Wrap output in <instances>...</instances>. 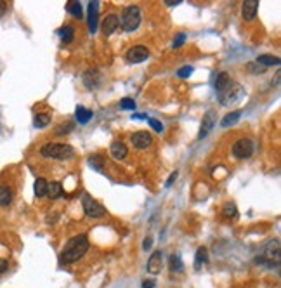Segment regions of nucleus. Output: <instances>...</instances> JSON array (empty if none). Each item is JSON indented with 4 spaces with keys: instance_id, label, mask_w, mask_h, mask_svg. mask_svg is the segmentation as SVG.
Segmentation results:
<instances>
[{
    "instance_id": "1",
    "label": "nucleus",
    "mask_w": 281,
    "mask_h": 288,
    "mask_svg": "<svg viewBox=\"0 0 281 288\" xmlns=\"http://www.w3.org/2000/svg\"><path fill=\"white\" fill-rule=\"evenodd\" d=\"M89 250V240L85 235H77L73 238H70V241L64 245L61 254V260L64 264L77 262L78 259H82L85 256V252Z\"/></svg>"
},
{
    "instance_id": "2",
    "label": "nucleus",
    "mask_w": 281,
    "mask_h": 288,
    "mask_svg": "<svg viewBox=\"0 0 281 288\" xmlns=\"http://www.w3.org/2000/svg\"><path fill=\"white\" fill-rule=\"evenodd\" d=\"M40 155L44 158H50V160H70L75 157V149L70 144L49 143L40 148Z\"/></svg>"
},
{
    "instance_id": "3",
    "label": "nucleus",
    "mask_w": 281,
    "mask_h": 288,
    "mask_svg": "<svg viewBox=\"0 0 281 288\" xmlns=\"http://www.w3.org/2000/svg\"><path fill=\"white\" fill-rule=\"evenodd\" d=\"M257 264H265V266H273V264L280 262V241L278 240H271L262 247V252L255 259Z\"/></svg>"
},
{
    "instance_id": "4",
    "label": "nucleus",
    "mask_w": 281,
    "mask_h": 288,
    "mask_svg": "<svg viewBox=\"0 0 281 288\" xmlns=\"http://www.w3.org/2000/svg\"><path fill=\"white\" fill-rule=\"evenodd\" d=\"M122 28L125 32H134L137 30V26L140 25V9L137 5H128V7L124 9L120 17Z\"/></svg>"
},
{
    "instance_id": "5",
    "label": "nucleus",
    "mask_w": 281,
    "mask_h": 288,
    "mask_svg": "<svg viewBox=\"0 0 281 288\" xmlns=\"http://www.w3.org/2000/svg\"><path fill=\"white\" fill-rule=\"evenodd\" d=\"M82 207H83V210H85V214H87L89 217H92V219H99V217H103V215L106 214L104 207L101 205L99 202H95L94 198H91L89 194H83Z\"/></svg>"
},
{
    "instance_id": "6",
    "label": "nucleus",
    "mask_w": 281,
    "mask_h": 288,
    "mask_svg": "<svg viewBox=\"0 0 281 288\" xmlns=\"http://www.w3.org/2000/svg\"><path fill=\"white\" fill-rule=\"evenodd\" d=\"M233 155L238 160H245L253 155V143L250 139H238L233 144Z\"/></svg>"
},
{
    "instance_id": "7",
    "label": "nucleus",
    "mask_w": 281,
    "mask_h": 288,
    "mask_svg": "<svg viewBox=\"0 0 281 288\" xmlns=\"http://www.w3.org/2000/svg\"><path fill=\"white\" fill-rule=\"evenodd\" d=\"M243 94H245L243 89H241L238 83L231 82V85H229L226 91L220 92V104L228 106V104H231V103H236V101H240V97Z\"/></svg>"
},
{
    "instance_id": "8",
    "label": "nucleus",
    "mask_w": 281,
    "mask_h": 288,
    "mask_svg": "<svg viewBox=\"0 0 281 288\" xmlns=\"http://www.w3.org/2000/svg\"><path fill=\"white\" fill-rule=\"evenodd\" d=\"M125 58H127L128 63L137 64V63H142L149 58V50L146 49L144 46H136V47H132V49H128V52H127Z\"/></svg>"
},
{
    "instance_id": "9",
    "label": "nucleus",
    "mask_w": 281,
    "mask_h": 288,
    "mask_svg": "<svg viewBox=\"0 0 281 288\" xmlns=\"http://www.w3.org/2000/svg\"><path fill=\"white\" fill-rule=\"evenodd\" d=\"M130 141H132L134 148L146 149L148 146H151V143H153V137H151V134H149V132L139 130V132H136V134H132Z\"/></svg>"
},
{
    "instance_id": "10",
    "label": "nucleus",
    "mask_w": 281,
    "mask_h": 288,
    "mask_svg": "<svg viewBox=\"0 0 281 288\" xmlns=\"http://www.w3.org/2000/svg\"><path fill=\"white\" fill-rule=\"evenodd\" d=\"M118 26H120V17L116 16V14H108L104 17L103 25H101V30H103V33L106 37H109V35H113L118 30Z\"/></svg>"
},
{
    "instance_id": "11",
    "label": "nucleus",
    "mask_w": 281,
    "mask_h": 288,
    "mask_svg": "<svg viewBox=\"0 0 281 288\" xmlns=\"http://www.w3.org/2000/svg\"><path fill=\"white\" fill-rule=\"evenodd\" d=\"M161 262H163V254H161L160 250L153 252L148 260V266H146L148 272H151V274H158V272L161 271Z\"/></svg>"
},
{
    "instance_id": "12",
    "label": "nucleus",
    "mask_w": 281,
    "mask_h": 288,
    "mask_svg": "<svg viewBox=\"0 0 281 288\" xmlns=\"http://www.w3.org/2000/svg\"><path fill=\"white\" fill-rule=\"evenodd\" d=\"M97 14H99V2H91L89 4V30L91 33L97 32Z\"/></svg>"
},
{
    "instance_id": "13",
    "label": "nucleus",
    "mask_w": 281,
    "mask_h": 288,
    "mask_svg": "<svg viewBox=\"0 0 281 288\" xmlns=\"http://www.w3.org/2000/svg\"><path fill=\"white\" fill-rule=\"evenodd\" d=\"M257 9H259V2L257 0H247V2H243V7H241L243 19L252 21L257 16Z\"/></svg>"
},
{
    "instance_id": "14",
    "label": "nucleus",
    "mask_w": 281,
    "mask_h": 288,
    "mask_svg": "<svg viewBox=\"0 0 281 288\" xmlns=\"http://www.w3.org/2000/svg\"><path fill=\"white\" fill-rule=\"evenodd\" d=\"M229 85H231V77H229L226 71H220V73H217V77H215V82H214L215 91L220 94V92L226 91Z\"/></svg>"
},
{
    "instance_id": "15",
    "label": "nucleus",
    "mask_w": 281,
    "mask_h": 288,
    "mask_svg": "<svg viewBox=\"0 0 281 288\" xmlns=\"http://www.w3.org/2000/svg\"><path fill=\"white\" fill-rule=\"evenodd\" d=\"M109 153H111V157L115 158V160H124V158L128 155V149L124 143L115 141V143L111 144V148H109Z\"/></svg>"
},
{
    "instance_id": "16",
    "label": "nucleus",
    "mask_w": 281,
    "mask_h": 288,
    "mask_svg": "<svg viewBox=\"0 0 281 288\" xmlns=\"http://www.w3.org/2000/svg\"><path fill=\"white\" fill-rule=\"evenodd\" d=\"M62 194H64V191H62V186L61 182H49L47 184V194L46 196H49L50 200H58V198H61Z\"/></svg>"
},
{
    "instance_id": "17",
    "label": "nucleus",
    "mask_w": 281,
    "mask_h": 288,
    "mask_svg": "<svg viewBox=\"0 0 281 288\" xmlns=\"http://www.w3.org/2000/svg\"><path fill=\"white\" fill-rule=\"evenodd\" d=\"M215 125V118H214V113L208 112L207 115L203 116V122H202V130H200V137H205L208 132L212 130V127Z\"/></svg>"
},
{
    "instance_id": "18",
    "label": "nucleus",
    "mask_w": 281,
    "mask_h": 288,
    "mask_svg": "<svg viewBox=\"0 0 281 288\" xmlns=\"http://www.w3.org/2000/svg\"><path fill=\"white\" fill-rule=\"evenodd\" d=\"M13 190L9 186H0V207H7L13 202Z\"/></svg>"
},
{
    "instance_id": "19",
    "label": "nucleus",
    "mask_w": 281,
    "mask_h": 288,
    "mask_svg": "<svg viewBox=\"0 0 281 288\" xmlns=\"http://www.w3.org/2000/svg\"><path fill=\"white\" fill-rule=\"evenodd\" d=\"M92 115H94V113L83 106H77V110H75V116L78 120V124H87L89 120L92 118Z\"/></svg>"
},
{
    "instance_id": "20",
    "label": "nucleus",
    "mask_w": 281,
    "mask_h": 288,
    "mask_svg": "<svg viewBox=\"0 0 281 288\" xmlns=\"http://www.w3.org/2000/svg\"><path fill=\"white\" fill-rule=\"evenodd\" d=\"M169 268L172 272H181L184 269V264H182V259L179 254H172L169 259Z\"/></svg>"
},
{
    "instance_id": "21",
    "label": "nucleus",
    "mask_w": 281,
    "mask_h": 288,
    "mask_svg": "<svg viewBox=\"0 0 281 288\" xmlns=\"http://www.w3.org/2000/svg\"><path fill=\"white\" fill-rule=\"evenodd\" d=\"M208 262V252L205 247H200L198 252H196V257H194V268L200 269L203 266V264Z\"/></svg>"
},
{
    "instance_id": "22",
    "label": "nucleus",
    "mask_w": 281,
    "mask_h": 288,
    "mask_svg": "<svg viewBox=\"0 0 281 288\" xmlns=\"http://www.w3.org/2000/svg\"><path fill=\"white\" fill-rule=\"evenodd\" d=\"M257 63H261L262 68H265V66H278L280 64V58H276V56H271V54H262V56H259L257 58Z\"/></svg>"
},
{
    "instance_id": "23",
    "label": "nucleus",
    "mask_w": 281,
    "mask_h": 288,
    "mask_svg": "<svg viewBox=\"0 0 281 288\" xmlns=\"http://www.w3.org/2000/svg\"><path fill=\"white\" fill-rule=\"evenodd\" d=\"M47 184L49 182L44 179V177H38L37 181H35V196L37 198H42L47 194Z\"/></svg>"
},
{
    "instance_id": "24",
    "label": "nucleus",
    "mask_w": 281,
    "mask_h": 288,
    "mask_svg": "<svg viewBox=\"0 0 281 288\" xmlns=\"http://www.w3.org/2000/svg\"><path fill=\"white\" fill-rule=\"evenodd\" d=\"M236 215H238V210H236V205L233 202H228V203H224V207H222V217L224 219H234Z\"/></svg>"
},
{
    "instance_id": "25",
    "label": "nucleus",
    "mask_w": 281,
    "mask_h": 288,
    "mask_svg": "<svg viewBox=\"0 0 281 288\" xmlns=\"http://www.w3.org/2000/svg\"><path fill=\"white\" fill-rule=\"evenodd\" d=\"M240 116H241V112H240V110H238V112L228 113V115H226V116L222 118V122H220V127H229V125L236 124V122L240 120Z\"/></svg>"
},
{
    "instance_id": "26",
    "label": "nucleus",
    "mask_w": 281,
    "mask_h": 288,
    "mask_svg": "<svg viewBox=\"0 0 281 288\" xmlns=\"http://www.w3.org/2000/svg\"><path fill=\"white\" fill-rule=\"evenodd\" d=\"M59 35H61L62 42H66V44H70V42H73V35H75V28L71 25H66L62 26L61 30H59Z\"/></svg>"
},
{
    "instance_id": "27",
    "label": "nucleus",
    "mask_w": 281,
    "mask_h": 288,
    "mask_svg": "<svg viewBox=\"0 0 281 288\" xmlns=\"http://www.w3.org/2000/svg\"><path fill=\"white\" fill-rule=\"evenodd\" d=\"M33 124L37 128H44L47 127V125L50 124V116L47 115V113H37V116H35Z\"/></svg>"
},
{
    "instance_id": "28",
    "label": "nucleus",
    "mask_w": 281,
    "mask_h": 288,
    "mask_svg": "<svg viewBox=\"0 0 281 288\" xmlns=\"http://www.w3.org/2000/svg\"><path fill=\"white\" fill-rule=\"evenodd\" d=\"M66 11H68V13H70L73 17H78V19H82V17H83L82 5H80L78 2H70V4L66 5Z\"/></svg>"
},
{
    "instance_id": "29",
    "label": "nucleus",
    "mask_w": 281,
    "mask_h": 288,
    "mask_svg": "<svg viewBox=\"0 0 281 288\" xmlns=\"http://www.w3.org/2000/svg\"><path fill=\"white\" fill-rule=\"evenodd\" d=\"M75 128V124L73 122H66V124H61L58 125V128H56V136H64V134H70L71 130Z\"/></svg>"
},
{
    "instance_id": "30",
    "label": "nucleus",
    "mask_w": 281,
    "mask_h": 288,
    "mask_svg": "<svg viewBox=\"0 0 281 288\" xmlns=\"http://www.w3.org/2000/svg\"><path fill=\"white\" fill-rule=\"evenodd\" d=\"M89 163L92 165V169L103 170V167H104V158L101 157V155H92V157L89 158Z\"/></svg>"
},
{
    "instance_id": "31",
    "label": "nucleus",
    "mask_w": 281,
    "mask_h": 288,
    "mask_svg": "<svg viewBox=\"0 0 281 288\" xmlns=\"http://www.w3.org/2000/svg\"><path fill=\"white\" fill-rule=\"evenodd\" d=\"M120 108L122 110H136V103H134V99H128V97H125V99H122V103H120Z\"/></svg>"
},
{
    "instance_id": "32",
    "label": "nucleus",
    "mask_w": 281,
    "mask_h": 288,
    "mask_svg": "<svg viewBox=\"0 0 281 288\" xmlns=\"http://www.w3.org/2000/svg\"><path fill=\"white\" fill-rule=\"evenodd\" d=\"M191 73H193V66H182L181 70L177 71V77H181V79H187Z\"/></svg>"
},
{
    "instance_id": "33",
    "label": "nucleus",
    "mask_w": 281,
    "mask_h": 288,
    "mask_svg": "<svg viewBox=\"0 0 281 288\" xmlns=\"http://www.w3.org/2000/svg\"><path fill=\"white\" fill-rule=\"evenodd\" d=\"M148 124L151 125V127H153L156 132H161V130H163V125H161V122H158V120H155V118H148Z\"/></svg>"
},
{
    "instance_id": "34",
    "label": "nucleus",
    "mask_w": 281,
    "mask_h": 288,
    "mask_svg": "<svg viewBox=\"0 0 281 288\" xmlns=\"http://www.w3.org/2000/svg\"><path fill=\"white\" fill-rule=\"evenodd\" d=\"M184 40H186V35H184V33H179L177 37L174 38V47H181Z\"/></svg>"
},
{
    "instance_id": "35",
    "label": "nucleus",
    "mask_w": 281,
    "mask_h": 288,
    "mask_svg": "<svg viewBox=\"0 0 281 288\" xmlns=\"http://www.w3.org/2000/svg\"><path fill=\"white\" fill-rule=\"evenodd\" d=\"M9 269V262L5 259H0V274H2V272H5Z\"/></svg>"
},
{
    "instance_id": "36",
    "label": "nucleus",
    "mask_w": 281,
    "mask_h": 288,
    "mask_svg": "<svg viewBox=\"0 0 281 288\" xmlns=\"http://www.w3.org/2000/svg\"><path fill=\"white\" fill-rule=\"evenodd\" d=\"M175 179H177V172H174L172 176L169 177V181H167V186H172V184H174Z\"/></svg>"
},
{
    "instance_id": "37",
    "label": "nucleus",
    "mask_w": 281,
    "mask_h": 288,
    "mask_svg": "<svg viewBox=\"0 0 281 288\" xmlns=\"http://www.w3.org/2000/svg\"><path fill=\"white\" fill-rule=\"evenodd\" d=\"M151 245H153V240H151V238H146V240H144V245H142V247H144V250H148V248H151Z\"/></svg>"
},
{
    "instance_id": "38",
    "label": "nucleus",
    "mask_w": 281,
    "mask_h": 288,
    "mask_svg": "<svg viewBox=\"0 0 281 288\" xmlns=\"http://www.w3.org/2000/svg\"><path fill=\"white\" fill-rule=\"evenodd\" d=\"M142 288H155V281L153 280L144 281V283H142Z\"/></svg>"
},
{
    "instance_id": "39",
    "label": "nucleus",
    "mask_w": 281,
    "mask_h": 288,
    "mask_svg": "<svg viewBox=\"0 0 281 288\" xmlns=\"http://www.w3.org/2000/svg\"><path fill=\"white\" fill-rule=\"evenodd\" d=\"M165 2H167V5H170V7H172V5H179L182 0H165Z\"/></svg>"
},
{
    "instance_id": "40",
    "label": "nucleus",
    "mask_w": 281,
    "mask_h": 288,
    "mask_svg": "<svg viewBox=\"0 0 281 288\" xmlns=\"http://www.w3.org/2000/svg\"><path fill=\"white\" fill-rule=\"evenodd\" d=\"M4 13H5V4L4 2H0V16H2Z\"/></svg>"
}]
</instances>
